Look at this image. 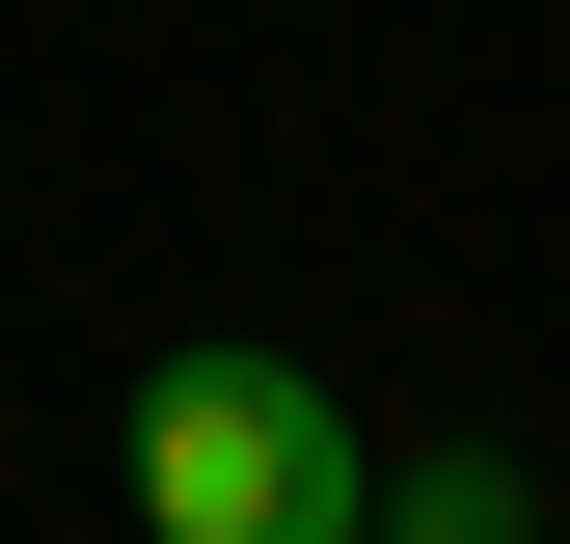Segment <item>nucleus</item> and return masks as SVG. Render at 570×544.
<instances>
[{
    "label": "nucleus",
    "instance_id": "2",
    "mask_svg": "<svg viewBox=\"0 0 570 544\" xmlns=\"http://www.w3.org/2000/svg\"><path fill=\"white\" fill-rule=\"evenodd\" d=\"M543 517H570V490H543L517 436H407V463H381V544H543Z\"/></svg>",
    "mask_w": 570,
    "mask_h": 544
},
{
    "label": "nucleus",
    "instance_id": "1",
    "mask_svg": "<svg viewBox=\"0 0 570 544\" xmlns=\"http://www.w3.org/2000/svg\"><path fill=\"white\" fill-rule=\"evenodd\" d=\"M136 544H381V436L326 354H164L136 381Z\"/></svg>",
    "mask_w": 570,
    "mask_h": 544
}]
</instances>
